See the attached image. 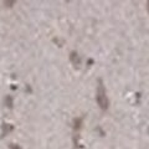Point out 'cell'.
<instances>
[{"instance_id": "1", "label": "cell", "mask_w": 149, "mask_h": 149, "mask_svg": "<svg viewBox=\"0 0 149 149\" xmlns=\"http://www.w3.org/2000/svg\"><path fill=\"white\" fill-rule=\"evenodd\" d=\"M96 100H97V103L101 107L103 111H106L108 108V98L106 96V88L103 86V83L100 80L98 81V87H97V95H96Z\"/></svg>"}, {"instance_id": "2", "label": "cell", "mask_w": 149, "mask_h": 149, "mask_svg": "<svg viewBox=\"0 0 149 149\" xmlns=\"http://www.w3.org/2000/svg\"><path fill=\"white\" fill-rule=\"evenodd\" d=\"M148 4H149V3H148ZM148 10H149V6H148Z\"/></svg>"}]
</instances>
